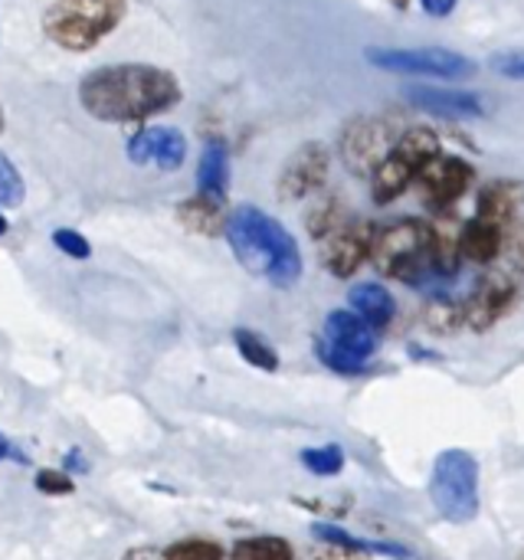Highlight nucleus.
Returning <instances> with one entry per match:
<instances>
[{
  "label": "nucleus",
  "instance_id": "obj_1",
  "mask_svg": "<svg viewBox=\"0 0 524 560\" xmlns=\"http://www.w3.org/2000/svg\"><path fill=\"white\" fill-rule=\"evenodd\" d=\"M181 82L174 72L144 66V62H118L92 69L79 82L82 108L98 121L131 125L171 112L181 102Z\"/></svg>",
  "mask_w": 524,
  "mask_h": 560
},
{
  "label": "nucleus",
  "instance_id": "obj_2",
  "mask_svg": "<svg viewBox=\"0 0 524 560\" xmlns=\"http://www.w3.org/2000/svg\"><path fill=\"white\" fill-rule=\"evenodd\" d=\"M223 236L249 276L266 279L276 289H292L302 279L305 262H302V249L295 236L259 207H249V203L236 207L226 217Z\"/></svg>",
  "mask_w": 524,
  "mask_h": 560
},
{
  "label": "nucleus",
  "instance_id": "obj_3",
  "mask_svg": "<svg viewBox=\"0 0 524 560\" xmlns=\"http://www.w3.org/2000/svg\"><path fill=\"white\" fill-rule=\"evenodd\" d=\"M430 223H420L414 217H400L387 223L384 230H374L371 243V262L381 276L400 279L414 289L430 285L436 276L430 269Z\"/></svg>",
  "mask_w": 524,
  "mask_h": 560
},
{
  "label": "nucleus",
  "instance_id": "obj_4",
  "mask_svg": "<svg viewBox=\"0 0 524 560\" xmlns=\"http://www.w3.org/2000/svg\"><path fill=\"white\" fill-rule=\"evenodd\" d=\"M125 10L128 0H53L43 16V30L56 46L85 52L121 23Z\"/></svg>",
  "mask_w": 524,
  "mask_h": 560
},
{
  "label": "nucleus",
  "instance_id": "obj_5",
  "mask_svg": "<svg viewBox=\"0 0 524 560\" xmlns=\"http://www.w3.org/2000/svg\"><path fill=\"white\" fill-rule=\"evenodd\" d=\"M430 502L450 525H469L479 515V459L466 450H443L430 476Z\"/></svg>",
  "mask_w": 524,
  "mask_h": 560
},
{
  "label": "nucleus",
  "instance_id": "obj_6",
  "mask_svg": "<svg viewBox=\"0 0 524 560\" xmlns=\"http://www.w3.org/2000/svg\"><path fill=\"white\" fill-rule=\"evenodd\" d=\"M381 335L368 328L354 312L335 308L325 318L322 338H315V358L341 377H361L371 371V361L377 354Z\"/></svg>",
  "mask_w": 524,
  "mask_h": 560
},
{
  "label": "nucleus",
  "instance_id": "obj_7",
  "mask_svg": "<svg viewBox=\"0 0 524 560\" xmlns=\"http://www.w3.org/2000/svg\"><path fill=\"white\" fill-rule=\"evenodd\" d=\"M364 59L394 75H427V79H469L479 72V62L443 46H420V49H391V46H368Z\"/></svg>",
  "mask_w": 524,
  "mask_h": 560
},
{
  "label": "nucleus",
  "instance_id": "obj_8",
  "mask_svg": "<svg viewBox=\"0 0 524 560\" xmlns=\"http://www.w3.org/2000/svg\"><path fill=\"white\" fill-rule=\"evenodd\" d=\"M476 180V171L469 161L456 158V154H436L433 161H427L420 171H417V187H420V197L430 210L436 213H446L453 203H459L469 187Z\"/></svg>",
  "mask_w": 524,
  "mask_h": 560
},
{
  "label": "nucleus",
  "instance_id": "obj_9",
  "mask_svg": "<svg viewBox=\"0 0 524 560\" xmlns=\"http://www.w3.org/2000/svg\"><path fill=\"white\" fill-rule=\"evenodd\" d=\"M397 135L391 128V121L384 118H354L345 131H341V161L348 164L351 174L358 177H371L381 161L394 151Z\"/></svg>",
  "mask_w": 524,
  "mask_h": 560
},
{
  "label": "nucleus",
  "instance_id": "obj_10",
  "mask_svg": "<svg viewBox=\"0 0 524 560\" xmlns=\"http://www.w3.org/2000/svg\"><path fill=\"white\" fill-rule=\"evenodd\" d=\"M522 302V282L512 272H489L486 279H479V285L469 292L466 305V328L473 331H492L502 318H509L515 312V305Z\"/></svg>",
  "mask_w": 524,
  "mask_h": 560
},
{
  "label": "nucleus",
  "instance_id": "obj_11",
  "mask_svg": "<svg viewBox=\"0 0 524 560\" xmlns=\"http://www.w3.org/2000/svg\"><path fill=\"white\" fill-rule=\"evenodd\" d=\"M322 266L335 279H351L368 259H371V243H374V226L364 220L341 223L331 236L322 240Z\"/></svg>",
  "mask_w": 524,
  "mask_h": 560
},
{
  "label": "nucleus",
  "instance_id": "obj_12",
  "mask_svg": "<svg viewBox=\"0 0 524 560\" xmlns=\"http://www.w3.org/2000/svg\"><path fill=\"white\" fill-rule=\"evenodd\" d=\"M328 167H331V154L325 144L308 141L302 144L282 167L279 174V197L282 200H305L312 194H318L328 180Z\"/></svg>",
  "mask_w": 524,
  "mask_h": 560
},
{
  "label": "nucleus",
  "instance_id": "obj_13",
  "mask_svg": "<svg viewBox=\"0 0 524 560\" xmlns=\"http://www.w3.org/2000/svg\"><path fill=\"white\" fill-rule=\"evenodd\" d=\"M404 98L410 105H417L420 112L433 115V118H446V121H479L486 118V105L482 95L476 92H463V89H443V85H407Z\"/></svg>",
  "mask_w": 524,
  "mask_h": 560
},
{
  "label": "nucleus",
  "instance_id": "obj_14",
  "mask_svg": "<svg viewBox=\"0 0 524 560\" xmlns=\"http://www.w3.org/2000/svg\"><path fill=\"white\" fill-rule=\"evenodd\" d=\"M187 158V141L177 128L154 125L138 128L128 141V161L135 164H158L161 171H177Z\"/></svg>",
  "mask_w": 524,
  "mask_h": 560
},
{
  "label": "nucleus",
  "instance_id": "obj_15",
  "mask_svg": "<svg viewBox=\"0 0 524 560\" xmlns=\"http://www.w3.org/2000/svg\"><path fill=\"white\" fill-rule=\"evenodd\" d=\"M522 210L524 180H519V177L489 180V184L479 190V197H476V217H479V220H489V223H499V226H509Z\"/></svg>",
  "mask_w": 524,
  "mask_h": 560
},
{
  "label": "nucleus",
  "instance_id": "obj_16",
  "mask_svg": "<svg viewBox=\"0 0 524 560\" xmlns=\"http://www.w3.org/2000/svg\"><path fill=\"white\" fill-rule=\"evenodd\" d=\"M348 302H351V312L368 328H374L377 335L387 331V325L397 315V302H394V295H391V289L384 282H358V285H351Z\"/></svg>",
  "mask_w": 524,
  "mask_h": 560
},
{
  "label": "nucleus",
  "instance_id": "obj_17",
  "mask_svg": "<svg viewBox=\"0 0 524 560\" xmlns=\"http://www.w3.org/2000/svg\"><path fill=\"white\" fill-rule=\"evenodd\" d=\"M230 190V148L220 138H210L200 151L197 164V194L217 203H226Z\"/></svg>",
  "mask_w": 524,
  "mask_h": 560
},
{
  "label": "nucleus",
  "instance_id": "obj_18",
  "mask_svg": "<svg viewBox=\"0 0 524 560\" xmlns=\"http://www.w3.org/2000/svg\"><path fill=\"white\" fill-rule=\"evenodd\" d=\"M414 180H417V164L407 161V158L394 148V151L381 161V167L371 174V197H374L377 207H387V203L400 200V197L410 190Z\"/></svg>",
  "mask_w": 524,
  "mask_h": 560
},
{
  "label": "nucleus",
  "instance_id": "obj_19",
  "mask_svg": "<svg viewBox=\"0 0 524 560\" xmlns=\"http://www.w3.org/2000/svg\"><path fill=\"white\" fill-rule=\"evenodd\" d=\"M505 249V226L489 223V220H469L459 230V253L463 259L476 262V266H489L502 256Z\"/></svg>",
  "mask_w": 524,
  "mask_h": 560
},
{
  "label": "nucleus",
  "instance_id": "obj_20",
  "mask_svg": "<svg viewBox=\"0 0 524 560\" xmlns=\"http://www.w3.org/2000/svg\"><path fill=\"white\" fill-rule=\"evenodd\" d=\"M312 535L318 538V541H325V545H331V548H345V551H354V555H364V558H397V560H410V548H404V545H394V541H374V538H361V535H351V532H345V528H338V525H325V522H318V525H312Z\"/></svg>",
  "mask_w": 524,
  "mask_h": 560
},
{
  "label": "nucleus",
  "instance_id": "obj_21",
  "mask_svg": "<svg viewBox=\"0 0 524 560\" xmlns=\"http://www.w3.org/2000/svg\"><path fill=\"white\" fill-rule=\"evenodd\" d=\"M459 230L463 226H453L450 220H440L430 226V269L436 279H450L459 272V262H463V253H459Z\"/></svg>",
  "mask_w": 524,
  "mask_h": 560
},
{
  "label": "nucleus",
  "instance_id": "obj_22",
  "mask_svg": "<svg viewBox=\"0 0 524 560\" xmlns=\"http://www.w3.org/2000/svg\"><path fill=\"white\" fill-rule=\"evenodd\" d=\"M177 217H181V223L187 226V230H194V233H200V236H217V233H223V226H226V213H223V203H217V200H207V197H190V200H184L181 207H177Z\"/></svg>",
  "mask_w": 524,
  "mask_h": 560
},
{
  "label": "nucleus",
  "instance_id": "obj_23",
  "mask_svg": "<svg viewBox=\"0 0 524 560\" xmlns=\"http://www.w3.org/2000/svg\"><path fill=\"white\" fill-rule=\"evenodd\" d=\"M423 325L433 335H456L466 328V305L450 295H433L423 308Z\"/></svg>",
  "mask_w": 524,
  "mask_h": 560
},
{
  "label": "nucleus",
  "instance_id": "obj_24",
  "mask_svg": "<svg viewBox=\"0 0 524 560\" xmlns=\"http://www.w3.org/2000/svg\"><path fill=\"white\" fill-rule=\"evenodd\" d=\"M233 345H236L240 358H243L249 368L266 371V374H276V371H279V351H276L263 335H256V331H249V328H236V331H233Z\"/></svg>",
  "mask_w": 524,
  "mask_h": 560
},
{
  "label": "nucleus",
  "instance_id": "obj_25",
  "mask_svg": "<svg viewBox=\"0 0 524 560\" xmlns=\"http://www.w3.org/2000/svg\"><path fill=\"white\" fill-rule=\"evenodd\" d=\"M407 161H414L417 164V171L427 164V161H433L436 154H443V144H440V135L433 131V128H423V125H417V128H407L404 135H397V144H394Z\"/></svg>",
  "mask_w": 524,
  "mask_h": 560
},
{
  "label": "nucleus",
  "instance_id": "obj_26",
  "mask_svg": "<svg viewBox=\"0 0 524 560\" xmlns=\"http://www.w3.org/2000/svg\"><path fill=\"white\" fill-rule=\"evenodd\" d=\"M233 560H295V551L286 538L256 535V538H240L233 545Z\"/></svg>",
  "mask_w": 524,
  "mask_h": 560
},
{
  "label": "nucleus",
  "instance_id": "obj_27",
  "mask_svg": "<svg viewBox=\"0 0 524 560\" xmlns=\"http://www.w3.org/2000/svg\"><path fill=\"white\" fill-rule=\"evenodd\" d=\"M341 223H345V217H341V203L335 197L315 200V207H308V213H305V230L312 233V240L331 236Z\"/></svg>",
  "mask_w": 524,
  "mask_h": 560
},
{
  "label": "nucleus",
  "instance_id": "obj_28",
  "mask_svg": "<svg viewBox=\"0 0 524 560\" xmlns=\"http://www.w3.org/2000/svg\"><path fill=\"white\" fill-rule=\"evenodd\" d=\"M345 450L328 443V446H312V450H302V466L312 472V476H322V479H331V476H341L345 469Z\"/></svg>",
  "mask_w": 524,
  "mask_h": 560
},
{
  "label": "nucleus",
  "instance_id": "obj_29",
  "mask_svg": "<svg viewBox=\"0 0 524 560\" xmlns=\"http://www.w3.org/2000/svg\"><path fill=\"white\" fill-rule=\"evenodd\" d=\"M23 194H26V187H23V177H20L16 164L0 151V210L20 207L23 203Z\"/></svg>",
  "mask_w": 524,
  "mask_h": 560
},
{
  "label": "nucleus",
  "instance_id": "obj_30",
  "mask_svg": "<svg viewBox=\"0 0 524 560\" xmlns=\"http://www.w3.org/2000/svg\"><path fill=\"white\" fill-rule=\"evenodd\" d=\"M167 560H223V548L207 538H187L171 548H164Z\"/></svg>",
  "mask_w": 524,
  "mask_h": 560
},
{
  "label": "nucleus",
  "instance_id": "obj_31",
  "mask_svg": "<svg viewBox=\"0 0 524 560\" xmlns=\"http://www.w3.org/2000/svg\"><path fill=\"white\" fill-rule=\"evenodd\" d=\"M53 246H56L59 253H66L69 259H89V256H92L89 240H85L79 230H69V226L53 230Z\"/></svg>",
  "mask_w": 524,
  "mask_h": 560
},
{
  "label": "nucleus",
  "instance_id": "obj_32",
  "mask_svg": "<svg viewBox=\"0 0 524 560\" xmlns=\"http://www.w3.org/2000/svg\"><path fill=\"white\" fill-rule=\"evenodd\" d=\"M36 489L43 495H72L75 492V482L69 472H59V469H39L36 472Z\"/></svg>",
  "mask_w": 524,
  "mask_h": 560
},
{
  "label": "nucleus",
  "instance_id": "obj_33",
  "mask_svg": "<svg viewBox=\"0 0 524 560\" xmlns=\"http://www.w3.org/2000/svg\"><path fill=\"white\" fill-rule=\"evenodd\" d=\"M492 69L512 82H524V52L522 49H505V52L492 56Z\"/></svg>",
  "mask_w": 524,
  "mask_h": 560
},
{
  "label": "nucleus",
  "instance_id": "obj_34",
  "mask_svg": "<svg viewBox=\"0 0 524 560\" xmlns=\"http://www.w3.org/2000/svg\"><path fill=\"white\" fill-rule=\"evenodd\" d=\"M509 253H512V262H515V269L524 272V220L512 230V240H509Z\"/></svg>",
  "mask_w": 524,
  "mask_h": 560
},
{
  "label": "nucleus",
  "instance_id": "obj_35",
  "mask_svg": "<svg viewBox=\"0 0 524 560\" xmlns=\"http://www.w3.org/2000/svg\"><path fill=\"white\" fill-rule=\"evenodd\" d=\"M456 3H459V0H420L423 13H430V16H436V20H446V16H453Z\"/></svg>",
  "mask_w": 524,
  "mask_h": 560
},
{
  "label": "nucleus",
  "instance_id": "obj_36",
  "mask_svg": "<svg viewBox=\"0 0 524 560\" xmlns=\"http://www.w3.org/2000/svg\"><path fill=\"white\" fill-rule=\"evenodd\" d=\"M305 560H368L364 555H354V551H345V548H325V551H312L305 555Z\"/></svg>",
  "mask_w": 524,
  "mask_h": 560
},
{
  "label": "nucleus",
  "instance_id": "obj_37",
  "mask_svg": "<svg viewBox=\"0 0 524 560\" xmlns=\"http://www.w3.org/2000/svg\"><path fill=\"white\" fill-rule=\"evenodd\" d=\"M66 469H69V472H89L85 453H82V450H69V453H66Z\"/></svg>",
  "mask_w": 524,
  "mask_h": 560
},
{
  "label": "nucleus",
  "instance_id": "obj_38",
  "mask_svg": "<svg viewBox=\"0 0 524 560\" xmlns=\"http://www.w3.org/2000/svg\"><path fill=\"white\" fill-rule=\"evenodd\" d=\"M125 560H167L164 551H158V548H135V551H128Z\"/></svg>",
  "mask_w": 524,
  "mask_h": 560
},
{
  "label": "nucleus",
  "instance_id": "obj_39",
  "mask_svg": "<svg viewBox=\"0 0 524 560\" xmlns=\"http://www.w3.org/2000/svg\"><path fill=\"white\" fill-rule=\"evenodd\" d=\"M10 456H13V446L0 436V463H3V459H10Z\"/></svg>",
  "mask_w": 524,
  "mask_h": 560
},
{
  "label": "nucleus",
  "instance_id": "obj_40",
  "mask_svg": "<svg viewBox=\"0 0 524 560\" xmlns=\"http://www.w3.org/2000/svg\"><path fill=\"white\" fill-rule=\"evenodd\" d=\"M391 3H394L397 10H407V7H410V0H391Z\"/></svg>",
  "mask_w": 524,
  "mask_h": 560
},
{
  "label": "nucleus",
  "instance_id": "obj_41",
  "mask_svg": "<svg viewBox=\"0 0 524 560\" xmlns=\"http://www.w3.org/2000/svg\"><path fill=\"white\" fill-rule=\"evenodd\" d=\"M3 233H7V217L0 213V236H3Z\"/></svg>",
  "mask_w": 524,
  "mask_h": 560
},
{
  "label": "nucleus",
  "instance_id": "obj_42",
  "mask_svg": "<svg viewBox=\"0 0 524 560\" xmlns=\"http://www.w3.org/2000/svg\"><path fill=\"white\" fill-rule=\"evenodd\" d=\"M0 131H3V105H0Z\"/></svg>",
  "mask_w": 524,
  "mask_h": 560
},
{
  "label": "nucleus",
  "instance_id": "obj_43",
  "mask_svg": "<svg viewBox=\"0 0 524 560\" xmlns=\"http://www.w3.org/2000/svg\"><path fill=\"white\" fill-rule=\"evenodd\" d=\"M519 560H524V555H519Z\"/></svg>",
  "mask_w": 524,
  "mask_h": 560
}]
</instances>
